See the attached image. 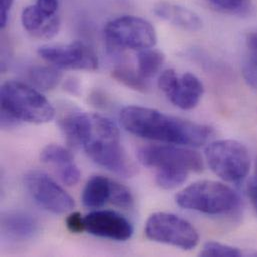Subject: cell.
<instances>
[{
	"label": "cell",
	"instance_id": "1",
	"mask_svg": "<svg viewBox=\"0 0 257 257\" xmlns=\"http://www.w3.org/2000/svg\"><path fill=\"white\" fill-rule=\"evenodd\" d=\"M59 126L71 147L82 148L98 165L123 177L135 174V166L121 146L118 127L109 118L75 111L63 116Z\"/></svg>",
	"mask_w": 257,
	"mask_h": 257
},
{
	"label": "cell",
	"instance_id": "2",
	"mask_svg": "<svg viewBox=\"0 0 257 257\" xmlns=\"http://www.w3.org/2000/svg\"><path fill=\"white\" fill-rule=\"evenodd\" d=\"M120 121L124 128L138 137L183 146H202L215 134L214 129L208 125L136 105L122 109Z\"/></svg>",
	"mask_w": 257,
	"mask_h": 257
},
{
	"label": "cell",
	"instance_id": "3",
	"mask_svg": "<svg viewBox=\"0 0 257 257\" xmlns=\"http://www.w3.org/2000/svg\"><path fill=\"white\" fill-rule=\"evenodd\" d=\"M1 112L16 120L42 124L51 121L55 110L47 98L35 88L16 80H8L1 86Z\"/></svg>",
	"mask_w": 257,
	"mask_h": 257
},
{
	"label": "cell",
	"instance_id": "4",
	"mask_svg": "<svg viewBox=\"0 0 257 257\" xmlns=\"http://www.w3.org/2000/svg\"><path fill=\"white\" fill-rule=\"evenodd\" d=\"M176 203L188 210L205 214H225L239 205V196L228 185L213 180H201L182 189Z\"/></svg>",
	"mask_w": 257,
	"mask_h": 257
},
{
	"label": "cell",
	"instance_id": "5",
	"mask_svg": "<svg viewBox=\"0 0 257 257\" xmlns=\"http://www.w3.org/2000/svg\"><path fill=\"white\" fill-rule=\"evenodd\" d=\"M205 157L210 169L227 182L243 180L250 169L248 150L236 140L222 139L210 142L205 149Z\"/></svg>",
	"mask_w": 257,
	"mask_h": 257
},
{
	"label": "cell",
	"instance_id": "6",
	"mask_svg": "<svg viewBox=\"0 0 257 257\" xmlns=\"http://www.w3.org/2000/svg\"><path fill=\"white\" fill-rule=\"evenodd\" d=\"M145 234L152 241L183 250L193 249L199 242L198 232L190 222L167 212H156L150 215L145 224Z\"/></svg>",
	"mask_w": 257,
	"mask_h": 257
},
{
	"label": "cell",
	"instance_id": "7",
	"mask_svg": "<svg viewBox=\"0 0 257 257\" xmlns=\"http://www.w3.org/2000/svg\"><path fill=\"white\" fill-rule=\"evenodd\" d=\"M110 45L119 48L143 50L152 48L157 36L152 24L138 16L125 15L108 22L104 28Z\"/></svg>",
	"mask_w": 257,
	"mask_h": 257
},
{
	"label": "cell",
	"instance_id": "8",
	"mask_svg": "<svg viewBox=\"0 0 257 257\" xmlns=\"http://www.w3.org/2000/svg\"><path fill=\"white\" fill-rule=\"evenodd\" d=\"M139 162L158 169H180L200 172L204 163L201 155L191 149L173 145H149L138 150Z\"/></svg>",
	"mask_w": 257,
	"mask_h": 257
},
{
	"label": "cell",
	"instance_id": "9",
	"mask_svg": "<svg viewBox=\"0 0 257 257\" xmlns=\"http://www.w3.org/2000/svg\"><path fill=\"white\" fill-rule=\"evenodd\" d=\"M24 183L32 198L40 206L52 213H65L75 206L73 198L49 175L42 171H29L24 177Z\"/></svg>",
	"mask_w": 257,
	"mask_h": 257
},
{
	"label": "cell",
	"instance_id": "10",
	"mask_svg": "<svg viewBox=\"0 0 257 257\" xmlns=\"http://www.w3.org/2000/svg\"><path fill=\"white\" fill-rule=\"evenodd\" d=\"M37 52L42 59L59 69L94 71L98 68L96 53L81 41L46 45L40 47Z\"/></svg>",
	"mask_w": 257,
	"mask_h": 257
},
{
	"label": "cell",
	"instance_id": "11",
	"mask_svg": "<svg viewBox=\"0 0 257 257\" xmlns=\"http://www.w3.org/2000/svg\"><path fill=\"white\" fill-rule=\"evenodd\" d=\"M85 230L95 236L116 241H126L133 234L128 220L112 210H96L84 216Z\"/></svg>",
	"mask_w": 257,
	"mask_h": 257
},
{
	"label": "cell",
	"instance_id": "12",
	"mask_svg": "<svg viewBox=\"0 0 257 257\" xmlns=\"http://www.w3.org/2000/svg\"><path fill=\"white\" fill-rule=\"evenodd\" d=\"M40 159L42 162L52 165L61 181L67 186L75 185L79 181L80 170L75 164L72 154L65 147L49 144L42 149Z\"/></svg>",
	"mask_w": 257,
	"mask_h": 257
},
{
	"label": "cell",
	"instance_id": "13",
	"mask_svg": "<svg viewBox=\"0 0 257 257\" xmlns=\"http://www.w3.org/2000/svg\"><path fill=\"white\" fill-rule=\"evenodd\" d=\"M37 222L32 215L23 211H9L1 216V230L6 237L15 241L32 238L37 232Z\"/></svg>",
	"mask_w": 257,
	"mask_h": 257
},
{
	"label": "cell",
	"instance_id": "14",
	"mask_svg": "<svg viewBox=\"0 0 257 257\" xmlns=\"http://www.w3.org/2000/svg\"><path fill=\"white\" fill-rule=\"evenodd\" d=\"M204 92L201 80L190 72L179 77L178 84L168 99L183 110H190L197 106Z\"/></svg>",
	"mask_w": 257,
	"mask_h": 257
},
{
	"label": "cell",
	"instance_id": "15",
	"mask_svg": "<svg viewBox=\"0 0 257 257\" xmlns=\"http://www.w3.org/2000/svg\"><path fill=\"white\" fill-rule=\"evenodd\" d=\"M153 10L159 18L184 30L196 31L202 27V20L199 15L186 7L170 2H159Z\"/></svg>",
	"mask_w": 257,
	"mask_h": 257
},
{
	"label": "cell",
	"instance_id": "16",
	"mask_svg": "<svg viewBox=\"0 0 257 257\" xmlns=\"http://www.w3.org/2000/svg\"><path fill=\"white\" fill-rule=\"evenodd\" d=\"M111 180L102 175L92 176L86 183L82 202L87 208H99L109 201Z\"/></svg>",
	"mask_w": 257,
	"mask_h": 257
},
{
	"label": "cell",
	"instance_id": "17",
	"mask_svg": "<svg viewBox=\"0 0 257 257\" xmlns=\"http://www.w3.org/2000/svg\"><path fill=\"white\" fill-rule=\"evenodd\" d=\"M165 60L164 54L157 49L147 48L137 54L138 72L145 79L155 76L161 69Z\"/></svg>",
	"mask_w": 257,
	"mask_h": 257
},
{
	"label": "cell",
	"instance_id": "18",
	"mask_svg": "<svg viewBox=\"0 0 257 257\" xmlns=\"http://www.w3.org/2000/svg\"><path fill=\"white\" fill-rule=\"evenodd\" d=\"M28 76L31 83L42 91L54 89L62 78L61 72L50 66H34L29 70Z\"/></svg>",
	"mask_w": 257,
	"mask_h": 257
},
{
	"label": "cell",
	"instance_id": "19",
	"mask_svg": "<svg viewBox=\"0 0 257 257\" xmlns=\"http://www.w3.org/2000/svg\"><path fill=\"white\" fill-rule=\"evenodd\" d=\"M208 4L215 10L229 14L244 16L247 15L252 8V0H206Z\"/></svg>",
	"mask_w": 257,
	"mask_h": 257
},
{
	"label": "cell",
	"instance_id": "20",
	"mask_svg": "<svg viewBox=\"0 0 257 257\" xmlns=\"http://www.w3.org/2000/svg\"><path fill=\"white\" fill-rule=\"evenodd\" d=\"M112 77L117 80L119 83L123 84L124 86L128 87L130 89L139 91V92H146L148 90V83L147 79L142 77L139 72L132 71L128 68H116L112 71Z\"/></svg>",
	"mask_w": 257,
	"mask_h": 257
},
{
	"label": "cell",
	"instance_id": "21",
	"mask_svg": "<svg viewBox=\"0 0 257 257\" xmlns=\"http://www.w3.org/2000/svg\"><path fill=\"white\" fill-rule=\"evenodd\" d=\"M49 18L41 12L36 4L25 7L21 13L22 25L24 29L32 36H34V34L45 24Z\"/></svg>",
	"mask_w": 257,
	"mask_h": 257
},
{
	"label": "cell",
	"instance_id": "22",
	"mask_svg": "<svg viewBox=\"0 0 257 257\" xmlns=\"http://www.w3.org/2000/svg\"><path fill=\"white\" fill-rule=\"evenodd\" d=\"M188 172L180 169H158L156 183L159 187L170 190L180 186L187 179Z\"/></svg>",
	"mask_w": 257,
	"mask_h": 257
},
{
	"label": "cell",
	"instance_id": "23",
	"mask_svg": "<svg viewBox=\"0 0 257 257\" xmlns=\"http://www.w3.org/2000/svg\"><path fill=\"white\" fill-rule=\"evenodd\" d=\"M109 202L120 208H130L133 205V196L126 186L111 180Z\"/></svg>",
	"mask_w": 257,
	"mask_h": 257
},
{
	"label": "cell",
	"instance_id": "24",
	"mask_svg": "<svg viewBox=\"0 0 257 257\" xmlns=\"http://www.w3.org/2000/svg\"><path fill=\"white\" fill-rule=\"evenodd\" d=\"M241 254V251L236 247L214 241L205 243L200 251V255L204 257H238Z\"/></svg>",
	"mask_w": 257,
	"mask_h": 257
},
{
	"label": "cell",
	"instance_id": "25",
	"mask_svg": "<svg viewBox=\"0 0 257 257\" xmlns=\"http://www.w3.org/2000/svg\"><path fill=\"white\" fill-rule=\"evenodd\" d=\"M179 81V77L173 69H167L161 73L158 79L159 89L169 97L175 90Z\"/></svg>",
	"mask_w": 257,
	"mask_h": 257
},
{
	"label": "cell",
	"instance_id": "26",
	"mask_svg": "<svg viewBox=\"0 0 257 257\" xmlns=\"http://www.w3.org/2000/svg\"><path fill=\"white\" fill-rule=\"evenodd\" d=\"M60 29V18L57 15L50 17L45 24L34 34L38 39H51L56 36Z\"/></svg>",
	"mask_w": 257,
	"mask_h": 257
},
{
	"label": "cell",
	"instance_id": "27",
	"mask_svg": "<svg viewBox=\"0 0 257 257\" xmlns=\"http://www.w3.org/2000/svg\"><path fill=\"white\" fill-rule=\"evenodd\" d=\"M242 75L248 86L257 93V60L252 56L242 66Z\"/></svg>",
	"mask_w": 257,
	"mask_h": 257
},
{
	"label": "cell",
	"instance_id": "28",
	"mask_svg": "<svg viewBox=\"0 0 257 257\" xmlns=\"http://www.w3.org/2000/svg\"><path fill=\"white\" fill-rule=\"evenodd\" d=\"M66 226L68 230L72 233H81L85 230L84 217L78 211L72 212L66 218Z\"/></svg>",
	"mask_w": 257,
	"mask_h": 257
},
{
	"label": "cell",
	"instance_id": "29",
	"mask_svg": "<svg viewBox=\"0 0 257 257\" xmlns=\"http://www.w3.org/2000/svg\"><path fill=\"white\" fill-rule=\"evenodd\" d=\"M36 6L46 17H52L55 15L58 9V0H37Z\"/></svg>",
	"mask_w": 257,
	"mask_h": 257
},
{
	"label": "cell",
	"instance_id": "30",
	"mask_svg": "<svg viewBox=\"0 0 257 257\" xmlns=\"http://www.w3.org/2000/svg\"><path fill=\"white\" fill-rule=\"evenodd\" d=\"M14 0H1L0 5V26L1 28H4L6 26L9 12L13 6Z\"/></svg>",
	"mask_w": 257,
	"mask_h": 257
},
{
	"label": "cell",
	"instance_id": "31",
	"mask_svg": "<svg viewBox=\"0 0 257 257\" xmlns=\"http://www.w3.org/2000/svg\"><path fill=\"white\" fill-rule=\"evenodd\" d=\"M246 45L252 52V56L257 58V32L249 33L246 36Z\"/></svg>",
	"mask_w": 257,
	"mask_h": 257
},
{
	"label": "cell",
	"instance_id": "32",
	"mask_svg": "<svg viewBox=\"0 0 257 257\" xmlns=\"http://www.w3.org/2000/svg\"><path fill=\"white\" fill-rule=\"evenodd\" d=\"M257 192V157L255 160V166H254V173L252 177L249 179L247 184V194Z\"/></svg>",
	"mask_w": 257,
	"mask_h": 257
},
{
	"label": "cell",
	"instance_id": "33",
	"mask_svg": "<svg viewBox=\"0 0 257 257\" xmlns=\"http://www.w3.org/2000/svg\"><path fill=\"white\" fill-rule=\"evenodd\" d=\"M248 197L250 198L252 204H253V207H254V210L256 211L257 213V192H253V193H250L248 194Z\"/></svg>",
	"mask_w": 257,
	"mask_h": 257
},
{
	"label": "cell",
	"instance_id": "34",
	"mask_svg": "<svg viewBox=\"0 0 257 257\" xmlns=\"http://www.w3.org/2000/svg\"><path fill=\"white\" fill-rule=\"evenodd\" d=\"M252 57H253V56H252ZM253 58H255V57H253ZM255 59L257 60V58H255Z\"/></svg>",
	"mask_w": 257,
	"mask_h": 257
}]
</instances>
